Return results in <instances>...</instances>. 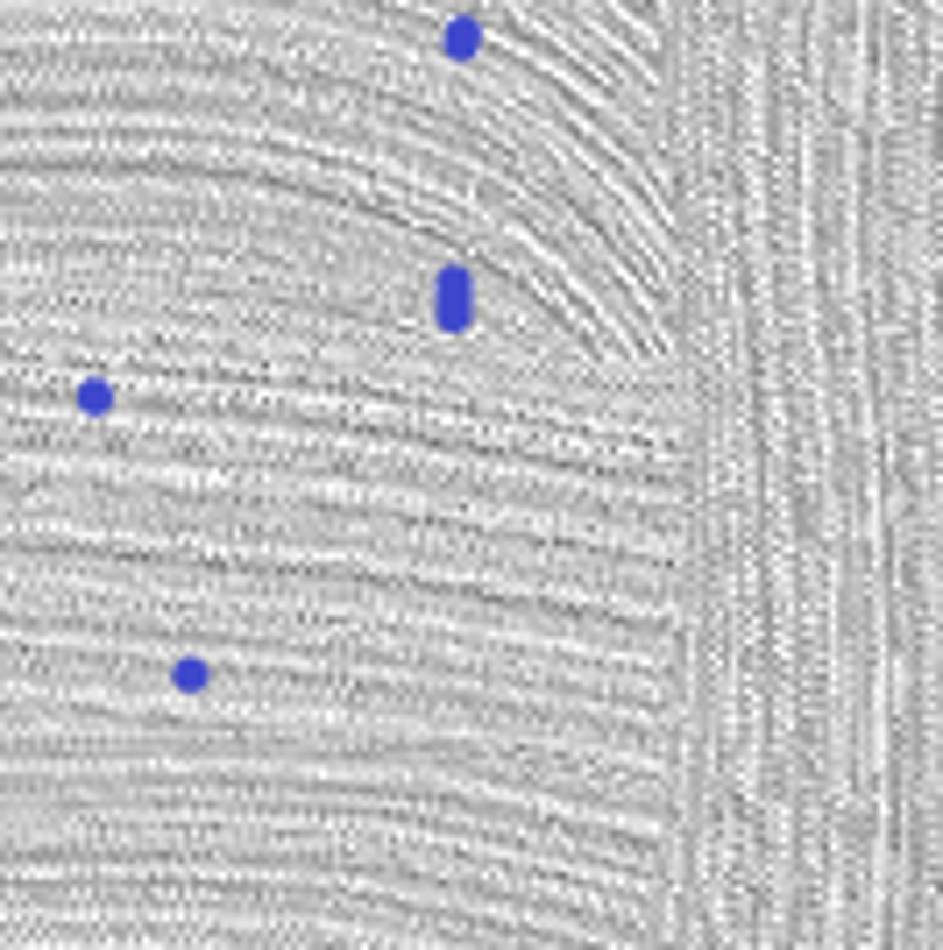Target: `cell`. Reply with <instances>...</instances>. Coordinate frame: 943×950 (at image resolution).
I'll return each mask as SVG.
<instances>
[]
</instances>
